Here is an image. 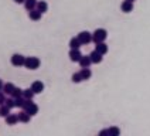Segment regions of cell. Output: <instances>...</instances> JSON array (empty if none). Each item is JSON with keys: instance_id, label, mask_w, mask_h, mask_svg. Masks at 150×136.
Instances as JSON below:
<instances>
[{"instance_id": "cell-13", "label": "cell", "mask_w": 150, "mask_h": 136, "mask_svg": "<svg viewBox=\"0 0 150 136\" xmlns=\"http://www.w3.org/2000/svg\"><path fill=\"white\" fill-rule=\"evenodd\" d=\"M95 50L98 51L99 54H102V55H105V54L108 52V45L105 44V41L98 42V44H96V47H95Z\"/></svg>"}, {"instance_id": "cell-2", "label": "cell", "mask_w": 150, "mask_h": 136, "mask_svg": "<svg viewBox=\"0 0 150 136\" xmlns=\"http://www.w3.org/2000/svg\"><path fill=\"white\" fill-rule=\"evenodd\" d=\"M41 65V61L38 57H25L24 59V67L27 69H37Z\"/></svg>"}, {"instance_id": "cell-25", "label": "cell", "mask_w": 150, "mask_h": 136, "mask_svg": "<svg viewBox=\"0 0 150 136\" xmlns=\"http://www.w3.org/2000/svg\"><path fill=\"white\" fill-rule=\"evenodd\" d=\"M11 96H13V98H18V96H23V89H21V88H14V89H13V92H11Z\"/></svg>"}, {"instance_id": "cell-30", "label": "cell", "mask_w": 150, "mask_h": 136, "mask_svg": "<svg viewBox=\"0 0 150 136\" xmlns=\"http://www.w3.org/2000/svg\"><path fill=\"white\" fill-rule=\"evenodd\" d=\"M127 1H132V3H133V1H134V0H127Z\"/></svg>"}, {"instance_id": "cell-23", "label": "cell", "mask_w": 150, "mask_h": 136, "mask_svg": "<svg viewBox=\"0 0 150 136\" xmlns=\"http://www.w3.org/2000/svg\"><path fill=\"white\" fill-rule=\"evenodd\" d=\"M8 113H10V108L6 106V105L3 103V105L0 106V116H3V118H4V116H7Z\"/></svg>"}, {"instance_id": "cell-9", "label": "cell", "mask_w": 150, "mask_h": 136, "mask_svg": "<svg viewBox=\"0 0 150 136\" xmlns=\"http://www.w3.org/2000/svg\"><path fill=\"white\" fill-rule=\"evenodd\" d=\"M41 16H42V13L38 11L37 8H33V10L28 11V17H30V20H33V21H38V20L41 18Z\"/></svg>"}, {"instance_id": "cell-3", "label": "cell", "mask_w": 150, "mask_h": 136, "mask_svg": "<svg viewBox=\"0 0 150 136\" xmlns=\"http://www.w3.org/2000/svg\"><path fill=\"white\" fill-rule=\"evenodd\" d=\"M24 59H25V57L21 55V54H13L11 58H10V62L14 67H23L24 65Z\"/></svg>"}, {"instance_id": "cell-4", "label": "cell", "mask_w": 150, "mask_h": 136, "mask_svg": "<svg viewBox=\"0 0 150 136\" xmlns=\"http://www.w3.org/2000/svg\"><path fill=\"white\" fill-rule=\"evenodd\" d=\"M78 40L81 41V44H89L92 41V34L89 31H81V33L76 35Z\"/></svg>"}, {"instance_id": "cell-1", "label": "cell", "mask_w": 150, "mask_h": 136, "mask_svg": "<svg viewBox=\"0 0 150 136\" xmlns=\"http://www.w3.org/2000/svg\"><path fill=\"white\" fill-rule=\"evenodd\" d=\"M106 37H108V31H106L105 28H96V30L92 33V41L95 42V44H98V42L105 41Z\"/></svg>"}, {"instance_id": "cell-28", "label": "cell", "mask_w": 150, "mask_h": 136, "mask_svg": "<svg viewBox=\"0 0 150 136\" xmlns=\"http://www.w3.org/2000/svg\"><path fill=\"white\" fill-rule=\"evenodd\" d=\"M14 3H17V4H21V3H24V0H13Z\"/></svg>"}, {"instance_id": "cell-16", "label": "cell", "mask_w": 150, "mask_h": 136, "mask_svg": "<svg viewBox=\"0 0 150 136\" xmlns=\"http://www.w3.org/2000/svg\"><path fill=\"white\" fill-rule=\"evenodd\" d=\"M35 8H37L38 11H41V13H45V11L48 10V3H47V1H44V0H41V1H37V6H35Z\"/></svg>"}, {"instance_id": "cell-14", "label": "cell", "mask_w": 150, "mask_h": 136, "mask_svg": "<svg viewBox=\"0 0 150 136\" xmlns=\"http://www.w3.org/2000/svg\"><path fill=\"white\" fill-rule=\"evenodd\" d=\"M14 88H16V85L13 84V82H7V84H3L1 91H3L4 93H7V95H11V92H13Z\"/></svg>"}, {"instance_id": "cell-26", "label": "cell", "mask_w": 150, "mask_h": 136, "mask_svg": "<svg viewBox=\"0 0 150 136\" xmlns=\"http://www.w3.org/2000/svg\"><path fill=\"white\" fill-rule=\"evenodd\" d=\"M4 99H6L4 92H3V91H0V105H3V103H4Z\"/></svg>"}, {"instance_id": "cell-22", "label": "cell", "mask_w": 150, "mask_h": 136, "mask_svg": "<svg viewBox=\"0 0 150 136\" xmlns=\"http://www.w3.org/2000/svg\"><path fill=\"white\" fill-rule=\"evenodd\" d=\"M108 133H109V136H117V135H120V129L116 126H112L108 129Z\"/></svg>"}, {"instance_id": "cell-11", "label": "cell", "mask_w": 150, "mask_h": 136, "mask_svg": "<svg viewBox=\"0 0 150 136\" xmlns=\"http://www.w3.org/2000/svg\"><path fill=\"white\" fill-rule=\"evenodd\" d=\"M120 8H122V11H123V13H130V11L133 10V3L125 0V1L120 4Z\"/></svg>"}, {"instance_id": "cell-6", "label": "cell", "mask_w": 150, "mask_h": 136, "mask_svg": "<svg viewBox=\"0 0 150 136\" xmlns=\"http://www.w3.org/2000/svg\"><path fill=\"white\" fill-rule=\"evenodd\" d=\"M24 110L27 112V113H28V115L34 116V115H37V113H38V105H37V103H34V102L31 101V102H30V103H28V105H27V106L24 108Z\"/></svg>"}, {"instance_id": "cell-10", "label": "cell", "mask_w": 150, "mask_h": 136, "mask_svg": "<svg viewBox=\"0 0 150 136\" xmlns=\"http://www.w3.org/2000/svg\"><path fill=\"white\" fill-rule=\"evenodd\" d=\"M17 118H18V122H23V123H28L30 122V119H31V115H28L24 109L21 110L18 115H17Z\"/></svg>"}, {"instance_id": "cell-8", "label": "cell", "mask_w": 150, "mask_h": 136, "mask_svg": "<svg viewBox=\"0 0 150 136\" xmlns=\"http://www.w3.org/2000/svg\"><path fill=\"white\" fill-rule=\"evenodd\" d=\"M30 88H31V89H33V92L37 95V93H41L42 91H44V84H42L41 81H34Z\"/></svg>"}, {"instance_id": "cell-24", "label": "cell", "mask_w": 150, "mask_h": 136, "mask_svg": "<svg viewBox=\"0 0 150 136\" xmlns=\"http://www.w3.org/2000/svg\"><path fill=\"white\" fill-rule=\"evenodd\" d=\"M71 79H72V82H74V84H79V82L82 81V76H81L79 72H74L72 76H71Z\"/></svg>"}, {"instance_id": "cell-29", "label": "cell", "mask_w": 150, "mask_h": 136, "mask_svg": "<svg viewBox=\"0 0 150 136\" xmlns=\"http://www.w3.org/2000/svg\"><path fill=\"white\" fill-rule=\"evenodd\" d=\"M3 84H4V82H3V81L0 79V91H1V88H3Z\"/></svg>"}, {"instance_id": "cell-7", "label": "cell", "mask_w": 150, "mask_h": 136, "mask_svg": "<svg viewBox=\"0 0 150 136\" xmlns=\"http://www.w3.org/2000/svg\"><path fill=\"white\" fill-rule=\"evenodd\" d=\"M89 58H91V62L92 64H100L102 62V59H103V55L99 54L98 51H92L91 54H89Z\"/></svg>"}, {"instance_id": "cell-15", "label": "cell", "mask_w": 150, "mask_h": 136, "mask_svg": "<svg viewBox=\"0 0 150 136\" xmlns=\"http://www.w3.org/2000/svg\"><path fill=\"white\" fill-rule=\"evenodd\" d=\"M4 119H6V123L7 125H16L17 122H18V118H17V115H14V113H8L7 116H4Z\"/></svg>"}, {"instance_id": "cell-12", "label": "cell", "mask_w": 150, "mask_h": 136, "mask_svg": "<svg viewBox=\"0 0 150 136\" xmlns=\"http://www.w3.org/2000/svg\"><path fill=\"white\" fill-rule=\"evenodd\" d=\"M78 62H79L81 68H88L92 64V62H91V58H89V55H82V57H81V59H79Z\"/></svg>"}, {"instance_id": "cell-19", "label": "cell", "mask_w": 150, "mask_h": 136, "mask_svg": "<svg viewBox=\"0 0 150 136\" xmlns=\"http://www.w3.org/2000/svg\"><path fill=\"white\" fill-rule=\"evenodd\" d=\"M35 6H37V0H24V7L27 8L28 11L35 8Z\"/></svg>"}, {"instance_id": "cell-27", "label": "cell", "mask_w": 150, "mask_h": 136, "mask_svg": "<svg viewBox=\"0 0 150 136\" xmlns=\"http://www.w3.org/2000/svg\"><path fill=\"white\" fill-rule=\"evenodd\" d=\"M99 135H100V136H103V135H109V133H108V129H105V130H100V132H99Z\"/></svg>"}, {"instance_id": "cell-5", "label": "cell", "mask_w": 150, "mask_h": 136, "mask_svg": "<svg viewBox=\"0 0 150 136\" xmlns=\"http://www.w3.org/2000/svg\"><path fill=\"white\" fill-rule=\"evenodd\" d=\"M68 55H69V59H71L72 62H78V61L81 59V57H82V54H81L79 48H71Z\"/></svg>"}, {"instance_id": "cell-18", "label": "cell", "mask_w": 150, "mask_h": 136, "mask_svg": "<svg viewBox=\"0 0 150 136\" xmlns=\"http://www.w3.org/2000/svg\"><path fill=\"white\" fill-rule=\"evenodd\" d=\"M81 45H82V44L78 40V37H72V38L69 40V48H79Z\"/></svg>"}, {"instance_id": "cell-21", "label": "cell", "mask_w": 150, "mask_h": 136, "mask_svg": "<svg viewBox=\"0 0 150 136\" xmlns=\"http://www.w3.org/2000/svg\"><path fill=\"white\" fill-rule=\"evenodd\" d=\"M4 105L8 106L10 109H13V108H16V103H14V98L11 96V98H6L4 99Z\"/></svg>"}, {"instance_id": "cell-17", "label": "cell", "mask_w": 150, "mask_h": 136, "mask_svg": "<svg viewBox=\"0 0 150 136\" xmlns=\"http://www.w3.org/2000/svg\"><path fill=\"white\" fill-rule=\"evenodd\" d=\"M79 74H81V76H82V81H86V79H89V78L92 76V71L89 69V67H88V68H82Z\"/></svg>"}, {"instance_id": "cell-20", "label": "cell", "mask_w": 150, "mask_h": 136, "mask_svg": "<svg viewBox=\"0 0 150 136\" xmlns=\"http://www.w3.org/2000/svg\"><path fill=\"white\" fill-rule=\"evenodd\" d=\"M34 95L35 93L33 92V89L31 88H27V89H23V96H24L25 99H33Z\"/></svg>"}]
</instances>
